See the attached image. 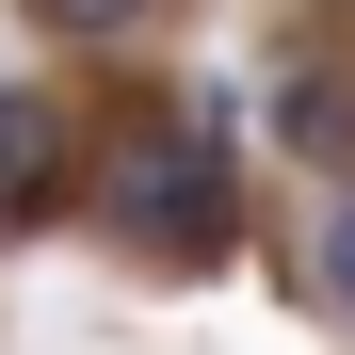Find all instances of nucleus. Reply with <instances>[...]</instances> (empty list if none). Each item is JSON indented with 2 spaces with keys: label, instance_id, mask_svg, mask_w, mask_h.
<instances>
[{
  "label": "nucleus",
  "instance_id": "20e7f679",
  "mask_svg": "<svg viewBox=\"0 0 355 355\" xmlns=\"http://www.w3.org/2000/svg\"><path fill=\"white\" fill-rule=\"evenodd\" d=\"M307 307H339V323H355V194L307 226Z\"/></svg>",
  "mask_w": 355,
  "mask_h": 355
},
{
  "label": "nucleus",
  "instance_id": "7ed1b4c3",
  "mask_svg": "<svg viewBox=\"0 0 355 355\" xmlns=\"http://www.w3.org/2000/svg\"><path fill=\"white\" fill-rule=\"evenodd\" d=\"M275 130H291V162H339V178H355V81H323V65L275 81Z\"/></svg>",
  "mask_w": 355,
  "mask_h": 355
},
{
  "label": "nucleus",
  "instance_id": "f257e3e1",
  "mask_svg": "<svg viewBox=\"0 0 355 355\" xmlns=\"http://www.w3.org/2000/svg\"><path fill=\"white\" fill-rule=\"evenodd\" d=\"M97 226L130 259H162V275H194V259H226V146H210V113L178 130V113H130V130L97 146Z\"/></svg>",
  "mask_w": 355,
  "mask_h": 355
},
{
  "label": "nucleus",
  "instance_id": "39448f33",
  "mask_svg": "<svg viewBox=\"0 0 355 355\" xmlns=\"http://www.w3.org/2000/svg\"><path fill=\"white\" fill-rule=\"evenodd\" d=\"M33 17L65 33V49H113V33H146V0H33Z\"/></svg>",
  "mask_w": 355,
  "mask_h": 355
},
{
  "label": "nucleus",
  "instance_id": "f03ea898",
  "mask_svg": "<svg viewBox=\"0 0 355 355\" xmlns=\"http://www.w3.org/2000/svg\"><path fill=\"white\" fill-rule=\"evenodd\" d=\"M81 178V146H65V97H33V81H0V226H33L49 194Z\"/></svg>",
  "mask_w": 355,
  "mask_h": 355
}]
</instances>
